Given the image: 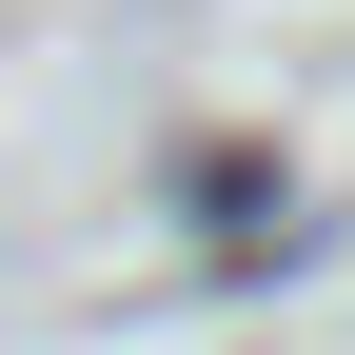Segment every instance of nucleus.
I'll return each instance as SVG.
<instances>
[]
</instances>
